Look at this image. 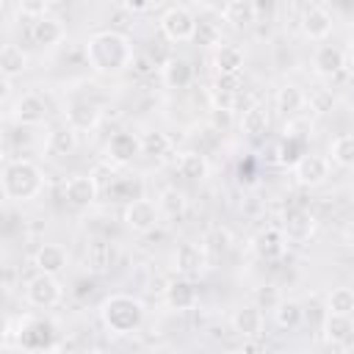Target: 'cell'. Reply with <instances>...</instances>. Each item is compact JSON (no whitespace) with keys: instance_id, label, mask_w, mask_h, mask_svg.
<instances>
[{"instance_id":"cell-25","label":"cell","mask_w":354,"mask_h":354,"mask_svg":"<svg viewBox=\"0 0 354 354\" xmlns=\"http://www.w3.org/2000/svg\"><path fill=\"white\" fill-rule=\"evenodd\" d=\"M274 105L282 116H299V111L307 105V94L296 86V83H285L277 88V97H274Z\"/></svg>"},{"instance_id":"cell-18","label":"cell","mask_w":354,"mask_h":354,"mask_svg":"<svg viewBox=\"0 0 354 354\" xmlns=\"http://www.w3.org/2000/svg\"><path fill=\"white\" fill-rule=\"evenodd\" d=\"M174 268L183 274V277H194L205 268L207 263V249L205 246H196V243H180L174 249Z\"/></svg>"},{"instance_id":"cell-40","label":"cell","mask_w":354,"mask_h":354,"mask_svg":"<svg viewBox=\"0 0 354 354\" xmlns=\"http://www.w3.org/2000/svg\"><path fill=\"white\" fill-rule=\"evenodd\" d=\"M299 144H301V141H296V138H285V141L277 147V155H279L277 160H279L282 166H288V163H296V160L304 155Z\"/></svg>"},{"instance_id":"cell-45","label":"cell","mask_w":354,"mask_h":354,"mask_svg":"<svg viewBox=\"0 0 354 354\" xmlns=\"http://www.w3.org/2000/svg\"><path fill=\"white\" fill-rule=\"evenodd\" d=\"M218 88H227V91H238L241 88V75H216V83Z\"/></svg>"},{"instance_id":"cell-6","label":"cell","mask_w":354,"mask_h":354,"mask_svg":"<svg viewBox=\"0 0 354 354\" xmlns=\"http://www.w3.org/2000/svg\"><path fill=\"white\" fill-rule=\"evenodd\" d=\"M122 218H124V227H127L130 232L144 235V232H152V230L158 227V221H160V207H158V202L138 196V199H133V202L124 205V216H122Z\"/></svg>"},{"instance_id":"cell-12","label":"cell","mask_w":354,"mask_h":354,"mask_svg":"<svg viewBox=\"0 0 354 354\" xmlns=\"http://www.w3.org/2000/svg\"><path fill=\"white\" fill-rule=\"evenodd\" d=\"M232 329L243 337V340H260L263 329H266V318L263 310L257 304H241L232 313Z\"/></svg>"},{"instance_id":"cell-41","label":"cell","mask_w":354,"mask_h":354,"mask_svg":"<svg viewBox=\"0 0 354 354\" xmlns=\"http://www.w3.org/2000/svg\"><path fill=\"white\" fill-rule=\"evenodd\" d=\"M310 130H313V124H310L307 119L290 116V119H288V124H285V138H296V141H301V138H307V136H310Z\"/></svg>"},{"instance_id":"cell-47","label":"cell","mask_w":354,"mask_h":354,"mask_svg":"<svg viewBox=\"0 0 354 354\" xmlns=\"http://www.w3.org/2000/svg\"><path fill=\"white\" fill-rule=\"evenodd\" d=\"M346 61L354 66V39H351V44H348V53H346Z\"/></svg>"},{"instance_id":"cell-19","label":"cell","mask_w":354,"mask_h":354,"mask_svg":"<svg viewBox=\"0 0 354 354\" xmlns=\"http://www.w3.org/2000/svg\"><path fill=\"white\" fill-rule=\"evenodd\" d=\"M301 33L313 41H324L332 33V14L321 6H310L301 14Z\"/></svg>"},{"instance_id":"cell-9","label":"cell","mask_w":354,"mask_h":354,"mask_svg":"<svg viewBox=\"0 0 354 354\" xmlns=\"http://www.w3.org/2000/svg\"><path fill=\"white\" fill-rule=\"evenodd\" d=\"M100 196V183L94 174H72L64 183V199L72 207H88Z\"/></svg>"},{"instance_id":"cell-29","label":"cell","mask_w":354,"mask_h":354,"mask_svg":"<svg viewBox=\"0 0 354 354\" xmlns=\"http://www.w3.org/2000/svg\"><path fill=\"white\" fill-rule=\"evenodd\" d=\"M25 69H28V53H25L19 44L8 41V44L3 47V53H0V72H3V77L14 80V77H19Z\"/></svg>"},{"instance_id":"cell-32","label":"cell","mask_w":354,"mask_h":354,"mask_svg":"<svg viewBox=\"0 0 354 354\" xmlns=\"http://www.w3.org/2000/svg\"><path fill=\"white\" fill-rule=\"evenodd\" d=\"M108 194L116 199V202H133L138 196H144V183L138 177H113L111 185H108Z\"/></svg>"},{"instance_id":"cell-10","label":"cell","mask_w":354,"mask_h":354,"mask_svg":"<svg viewBox=\"0 0 354 354\" xmlns=\"http://www.w3.org/2000/svg\"><path fill=\"white\" fill-rule=\"evenodd\" d=\"M141 155V138L136 133H127V130H116L111 133L108 144H105V158L116 166H124L130 163L133 158Z\"/></svg>"},{"instance_id":"cell-30","label":"cell","mask_w":354,"mask_h":354,"mask_svg":"<svg viewBox=\"0 0 354 354\" xmlns=\"http://www.w3.org/2000/svg\"><path fill=\"white\" fill-rule=\"evenodd\" d=\"M271 124V116L263 105H249L243 113H241V133L249 136V138H260Z\"/></svg>"},{"instance_id":"cell-21","label":"cell","mask_w":354,"mask_h":354,"mask_svg":"<svg viewBox=\"0 0 354 354\" xmlns=\"http://www.w3.org/2000/svg\"><path fill=\"white\" fill-rule=\"evenodd\" d=\"M66 260H69V254L61 243H41L33 254L36 271H47V274H61L66 268Z\"/></svg>"},{"instance_id":"cell-48","label":"cell","mask_w":354,"mask_h":354,"mask_svg":"<svg viewBox=\"0 0 354 354\" xmlns=\"http://www.w3.org/2000/svg\"><path fill=\"white\" fill-rule=\"evenodd\" d=\"M351 282H354V274H351Z\"/></svg>"},{"instance_id":"cell-44","label":"cell","mask_w":354,"mask_h":354,"mask_svg":"<svg viewBox=\"0 0 354 354\" xmlns=\"http://www.w3.org/2000/svg\"><path fill=\"white\" fill-rule=\"evenodd\" d=\"M119 3H122V8L130 11V14H147L158 0H119Z\"/></svg>"},{"instance_id":"cell-28","label":"cell","mask_w":354,"mask_h":354,"mask_svg":"<svg viewBox=\"0 0 354 354\" xmlns=\"http://www.w3.org/2000/svg\"><path fill=\"white\" fill-rule=\"evenodd\" d=\"M221 17L232 28H249L257 19V6H254V0H227L221 8Z\"/></svg>"},{"instance_id":"cell-35","label":"cell","mask_w":354,"mask_h":354,"mask_svg":"<svg viewBox=\"0 0 354 354\" xmlns=\"http://www.w3.org/2000/svg\"><path fill=\"white\" fill-rule=\"evenodd\" d=\"M326 313L354 315V290L351 288H332L326 296Z\"/></svg>"},{"instance_id":"cell-17","label":"cell","mask_w":354,"mask_h":354,"mask_svg":"<svg viewBox=\"0 0 354 354\" xmlns=\"http://www.w3.org/2000/svg\"><path fill=\"white\" fill-rule=\"evenodd\" d=\"M285 241L288 238H285V232L279 227H266L252 238V249L263 260H277V257L285 254Z\"/></svg>"},{"instance_id":"cell-1","label":"cell","mask_w":354,"mask_h":354,"mask_svg":"<svg viewBox=\"0 0 354 354\" xmlns=\"http://www.w3.org/2000/svg\"><path fill=\"white\" fill-rule=\"evenodd\" d=\"M86 61L97 75H122L133 66L136 47L119 30H97L86 41Z\"/></svg>"},{"instance_id":"cell-16","label":"cell","mask_w":354,"mask_h":354,"mask_svg":"<svg viewBox=\"0 0 354 354\" xmlns=\"http://www.w3.org/2000/svg\"><path fill=\"white\" fill-rule=\"evenodd\" d=\"M160 80L169 86V88H188L191 80H194V66L185 55H169L163 64H160Z\"/></svg>"},{"instance_id":"cell-7","label":"cell","mask_w":354,"mask_h":354,"mask_svg":"<svg viewBox=\"0 0 354 354\" xmlns=\"http://www.w3.org/2000/svg\"><path fill=\"white\" fill-rule=\"evenodd\" d=\"M329 169H332V160H329V158L304 152V155L293 163V177H296L299 185H304V188H315V185H324V183H326Z\"/></svg>"},{"instance_id":"cell-37","label":"cell","mask_w":354,"mask_h":354,"mask_svg":"<svg viewBox=\"0 0 354 354\" xmlns=\"http://www.w3.org/2000/svg\"><path fill=\"white\" fill-rule=\"evenodd\" d=\"M207 100H210V108L213 111H235L238 105V91H227V88H207Z\"/></svg>"},{"instance_id":"cell-23","label":"cell","mask_w":354,"mask_h":354,"mask_svg":"<svg viewBox=\"0 0 354 354\" xmlns=\"http://www.w3.org/2000/svg\"><path fill=\"white\" fill-rule=\"evenodd\" d=\"M44 147H47L50 155L66 158V155H72V152L77 149V130H72V127L64 122V124H58V127H53V130L47 133Z\"/></svg>"},{"instance_id":"cell-14","label":"cell","mask_w":354,"mask_h":354,"mask_svg":"<svg viewBox=\"0 0 354 354\" xmlns=\"http://www.w3.org/2000/svg\"><path fill=\"white\" fill-rule=\"evenodd\" d=\"M100 119H102L100 105H94V102H88V100H75V102H69L66 111H64V122H66L72 130H77V133L94 130V127L100 124Z\"/></svg>"},{"instance_id":"cell-4","label":"cell","mask_w":354,"mask_h":354,"mask_svg":"<svg viewBox=\"0 0 354 354\" xmlns=\"http://www.w3.org/2000/svg\"><path fill=\"white\" fill-rule=\"evenodd\" d=\"M61 299H64V288L58 282V274L36 271L25 282V301L36 310H53L61 304Z\"/></svg>"},{"instance_id":"cell-46","label":"cell","mask_w":354,"mask_h":354,"mask_svg":"<svg viewBox=\"0 0 354 354\" xmlns=\"http://www.w3.org/2000/svg\"><path fill=\"white\" fill-rule=\"evenodd\" d=\"M230 119H232V111H213L210 108V122L216 130H227L230 127Z\"/></svg>"},{"instance_id":"cell-2","label":"cell","mask_w":354,"mask_h":354,"mask_svg":"<svg viewBox=\"0 0 354 354\" xmlns=\"http://www.w3.org/2000/svg\"><path fill=\"white\" fill-rule=\"evenodd\" d=\"M100 321H102V326L111 335L127 337V335L141 329V324H144V304H141V299H136L130 293H111L100 304Z\"/></svg>"},{"instance_id":"cell-11","label":"cell","mask_w":354,"mask_h":354,"mask_svg":"<svg viewBox=\"0 0 354 354\" xmlns=\"http://www.w3.org/2000/svg\"><path fill=\"white\" fill-rule=\"evenodd\" d=\"M315 224H318V221H315V216H313L307 207H290V210H285L279 230L285 232L288 241L301 243V241H310V238H313Z\"/></svg>"},{"instance_id":"cell-33","label":"cell","mask_w":354,"mask_h":354,"mask_svg":"<svg viewBox=\"0 0 354 354\" xmlns=\"http://www.w3.org/2000/svg\"><path fill=\"white\" fill-rule=\"evenodd\" d=\"M329 160L337 166H354V133H343L329 144Z\"/></svg>"},{"instance_id":"cell-27","label":"cell","mask_w":354,"mask_h":354,"mask_svg":"<svg viewBox=\"0 0 354 354\" xmlns=\"http://www.w3.org/2000/svg\"><path fill=\"white\" fill-rule=\"evenodd\" d=\"M354 335V321L351 315H337V313H326V321H324V340L329 346H343L348 343Z\"/></svg>"},{"instance_id":"cell-39","label":"cell","mask_w":354,"mask_h":354,"mask_svg":"<svg viewBox=\"0 0 354 354\" xmlns=\"http://www.w3.org/2000/svg\"><path fill=\"white\" fill-rule=\"evenodd\" d=\"M279 301H282V296H279V288H274V285H263V288L254 290V304L260 310H271L274 313V307Z\"/></svg>"},{"instance_id":"cell-38","label":"cell","mask_w":354,"mask_h":354,"mask_svg":"<svg viewBox=\"0 0 354 354\" xmlns=\"http://www.w3.org/2000/svg\"><path fill=\"white\" fill-rule=\"evenodd\" d=\"M230 246H232V232L227 227H216L205 243L207 254H224V252H230Z\"/></svg>"},{"instance_id":"cell-43","label":"cell","mask_w":354,"mask_h":354,"mask_svg":"<svg viewBox=\"0 0 354 354\" xmlns=\"http://www.w3.org/2000/svg\"><path fill=\"white\" fill-rule=\"evenodd\" d=\"M199 44H218V36H216V25L213 22H196V36H194Z\"/></svg>"},{"instance_id":"cell-5","label":"cell","mask_w":354,"mask_h":354,"mask_svg":"<svg viewBox=\"0 0 354 354\" xmlns=\"http://www.w3.org/2000/svg\"><path fill=\"white\" fill-rule=\"evenodd\" d=\"M196 22H199V19H196L185 6H169V8L160 14L158 28H160V33H163L169 41L180 44V41H191V39L196 36Z\"/></svg>"},{"instance_id":"cell-20","label":"cell","mask_w":354,"mask_h":354,"mask_svg":"<svg viewBox=\"0 0 354 354\" xmlns=\"http://www.w3.org/2000/svg\"><path fill=\"white\" fill-rule=\"evenodd\" d=\"M64 36H66V28H64V22L61 19H55V17H39V19H33V25H30V39H33V44H39V47H55V44H61L64 41Z\"/></svg>"},{"instance_id":"cell-8","label":"cell","mask_w":354,"mask_h":354,"mask_svg":"<svg viewBox=\"0 0 354 354\" xmlns=\"http://www.w3.org/2000/svg\"><path fill=\"white\" fill-rule=\"evenodd\" d=\"M50 108L44 102V97H39L36 91H25L14 100V108H11V116L17 124L22 127H36V124H44Z\"/></svg>"},{"instance_id":"cell-22","label":"cell","mask_w":354,"mask_h":354,"mask_svg":"<svg viewBox=\"0 0 354 354\" xmlns=\"http://www.w3.org/2000/svg\"><path fill=\"white\" fill-rule=\"evenodd\" d=\"M177 171H180V177H185L191 183H202L210 174V160L199 149H188L177 158Z\"/></svg>"},{"instance_id":"cell-34","label":"cell","mask_w":354,"mask_h":354,"mask_svg":"<svg viewBox=\"0 0 354 354\" xmlns=\"http://www.w3.org/2000/svg\"><path fill=\"white\" fill-rule=\"evenodd\" d=\"M158 207H160V213H166V216L174 218V216H183V213H185L188 199H185L183 191H177L174 185H169V188L160 191V196H158Z\"/></svg>"},{"instance_id":"cell-31","label":"cell","mask_w":354,"mask_h":354,"mask_svg":"<svg viewBox=\"0 0 354 354\" xmlns=\"http://www.w3.org/2000/svg\"><path fill=\"white\" fill-rule=\"evenodd\" d=\"M274 321H277V326H282L288 332L290 329H299L301 321H304V307L299 301H293V299H282L274 307Z\"/></svg>"},{"instance_id":"cell-3","label":"cell","mask_w":354,"mask_h":354,"mask_svg":"<svg viewBox=\"0 0 354 354\" xmlns=\"http://www.w3.org/2000/svg\"><path fill=\"white\" fill-rule=\"evenodd\" d=\"M0 188L8 202H30L44 191V174L33 160L17 158L3 166Z\"/></svg>"},{"instance_id":"cell-13","label":"cell","mask_w":354,"mask_h":354,"mask_svg":"<svg viewBox=\"0 0 354 354\" xmlns=\"http://www.w3.org/2000/svg\"><path fill=\"white\" fill-rule=\"evenodd\" d=\"M346 64H348L346 53L340 47H335V44H318L315 53H313V69H315L318 77L332 80L346 69Z\"/></svg>"},{"instance_id":"cell-36","label":"cell","mask_w":354,"mask_h":354,"mask_svg":"<svg viewBox=\"0 0 354 354\" xmlns=\"http://www.w3.org/2000/svg\"><path fill=\"white\" fill-rule=\"evenodd\" d=\"M171 149V138L160 130H149L141 136V155H149V158H163L166 152Z\"/></svg>"},{"instance_id":"cell-26","label":"cell","mask_w":354,"mask_h":354,"mask_svg":"<svg viewBox=\"0 0 354 354\" xmlns=\"http://www.w3.org/2000/svg\"><path fill=\"white\" fill-rule=\"evenodd\" d=\"M113 260H116L113 243H108V241H102V238H97V241L88 243V249H86V266H88V271L105 274V271H111Z\"/></svg>"},{"instance_id":"cell-15","label":"cell","mask_w":354,"mask_h":354,"mask_svg":"<svg viewBox=\"0 0 354 354\" xmlns=\"http://www.w3.org/2000/svg\"><path fill=\"white\" fill-rule=\"evenodd\" d=\"M169 310L174 313H185V310H194L196 301H199V290L191 279H169L166 285V293H163Z\"/></svg>"},{"instance_id":"cell-42","label":"cell","mask_w":354,"mask_h":354,"mask_svg":"<svg viewBox=\"0 0 354 354\" xmlns=\"http://www.w3.org/2000/svg\"><path fill=\"white\" fill-rule=\"evenodd\" d=\"M17 8H19V14H25L30 19H39V17L47 14L50 0H17Z\"/></svg>"},{"instance_id":"cell-24","label":"cell","mask_w":354,"mask_h":354,"mask_svg":"<svg viewBox=\"0 0 354 354\" xmlns=\"http://www.w3.org/2000/svg\"><path fill=\"white\" fill-rule=\"evenodd\" d=\"M243 61H246V55L238 44H218L216 53H213L216 75H241Z\"/></svg>"}]
</instances>
